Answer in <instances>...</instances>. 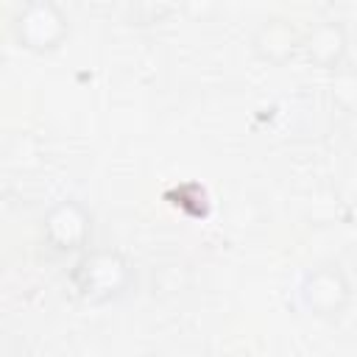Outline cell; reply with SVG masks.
<instances>
[{
  "label": "cell",
  "instance_id": "2",
  "mask_svg": "<svg viewBox=\"0 0 357 357\" xmlns=\"http://www.w3.org/2000/svg\"><path fill=\"white\" fill-rule=\"evenodd\" d=\"M296 296L304 312L315 318H337L349 310L354 290H351V279L343 271V265L335 259H326L301 273Z\"/></svg>",
  "mask_w": 357,
  "mask_h": 357
},
{
  "label": "cell",
  "instance_id": "3",
  "mask_svg": "<svg viewBox=\"0 0 357 357\" xmlns=\"http://www.w3.org/2000/svg\"><path fill=\"white\" fill-rule=\"evenodd\" d=\"M11 31L22 47L33 53H47L67 39L70 20L64 8L53 0H28L25 6L17 8L11 20Z\"/></svg>",
  "mask_w": 357,
  "mask_h": 357
},
{
  "label": "cell",
  "instance_id": "7",
  "mask_svg": "<svg viewBox=\"0 0 357 357\" xmlns=\"http://www.w3.org/2000/svg\"><path fill=\"white\" fill-rule=\"evenodd\" d=\"M329 98L343 112H357V67L340 64L329 78Z\"/></svg>",
  "mask_w": 357,
  "mask_h": 357
},
{
  "label": "cell",
  "instance_id": "5",
  "mask_svg": "<svg viewBox=\"0 0 357 357\" xmlns=\"http://www.w3.org/2000/svg\"><path fill=\"white\" fill-rule=\"evenodd\" d=\"M301 50L315 67L335 73L340 64H346V53H349L346 25L340 20H321L315 25H310L304 31Z\"/></svg>",
  "mask_w": 357,
  "mask_h": 357
},
{
  "label": "cell",
  "instance_id": "4",
  "mask_svg": "<svg viewBox=\"0 0 357 357\" xmlns=\"http://www.w3.org/2000/svg\"><path fill=\"white\" fill-rule=\"evenodd\" d=\"M42 237L56 254H84L92 240V212L75 198H61L45 212Z\"/></svg>",
  "mask_w": 357,
  "mask_h": 357
},
{
  "label": "cell",
  "instance_id": "1",
  "mask_svg": "<svg viewBox=\"0 0 357 357\" xmlns=\"http://www.w3.org/2000/svg\"><path fill=\"white\" fill-rule=\"evenodd\" d=\"M70 284L86 304H112L137 287V268L117 248H86L70 268Z\"/></svg>",
  "mask_w": 357,
  "mask_h": 357
},
{
  "label": "cell",
  "instance_id": "6",
  "mask_svg": "<svg viewBox=\"0 0 357 357\" xmlns=\"http://www.w3.org/2000/svg\"><path fill=\"white\" fill-rule=\"evenodd\" d=\"M301 39L304 33L293 25V20L268 17L257 25L251 36V50L268 64H287L296 56V50H301Z\"/></svg>",
  "mask_w": 357,
  "mask_h": 357
}]
</instances>
